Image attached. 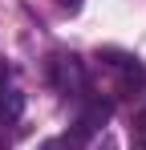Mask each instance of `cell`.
<instances>
[{"label":"cell","instance_id":"6da1fadb","mask_svg":"<svg viewBox=\"0 0 146 150\" xmlns=\"http://www.w3.org/2000/svg\"><path fill=\"white\" fill-rule=\"evenodd\" d=\"M49 73H53V85L61 93H81L85 89V69H81V61L73 53H57L53 65H49Z\"/></svg>","mask_w":146,"mask_h":150},{"label":"cell","instance_id":"7a4b0ae2","mask_svg":"<svg viewBox=\"0 0 146 150\" xmlns=\"http://www.w3.org/2000/svg\"><path fill=\"white\" fill-rule=\"evenodd\" d=\"M110 114H114V101H101V98H94L89 105H85V114H81V126L94 134V130H101V126L110 122Z\"/></svg>","mask_w":146,"mask_h":150},{"label":"cell","instance_id":"3957f363","mask_svg":"<svg viewBox=\"0 0 146 150\" xmlns=\"http://www.w3.org/2000/svg\"><path fill=\"white\" fill-rule=\"evenodd\" d=\"M24 114V93L21 89H0V118L4 122H16Z\"/></svg>","mask_w":146,"mask_h":150},{"label":"cell","instance_id":"277c9868","mask_svg":"<svg viewBox=\"0 0 146 150\" xmlns=\"http://www.w3.org/2000/svg\"><path fill=\"white\" fill-rule=\"evenodd\" d=\"M57 4H61V8H69V12H77V8H81V0H57Z\"/></svg>","mask_w":146,"mask_h":150},{"label":"cell","instance_id":"5b68a950","mask_svg":"<svg viewBox=\"0 0 146 150\" xmlns=\"http://www.w3.org/2000/svg\"><path fill=\"white\" fill-rule=\"evenodd\" d=\"M106 150H110V146H106Z\"/></svg>","mask_w":146,"mask_h":150}]
</instances>
